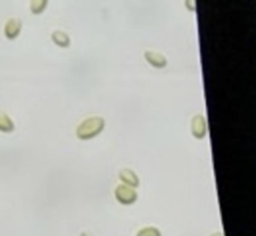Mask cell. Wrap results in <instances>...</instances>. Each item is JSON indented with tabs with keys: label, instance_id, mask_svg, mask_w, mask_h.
<instances>
[{
	"label": "cell",
	"instance_id": "obj_4",
	"mask_svg": "<svg viewBox=\"0 0 256 236\" xmlns=\"http://www.w3.org/2000/svg\"><path fill=\"white\" fill-rule=\"evenodd\" d=\"M118 175L124 184L133 188L139 186V178L134 170L128 167H123V168H120Z\"/></svg>",
	"mask_w": 256,
	"mask_h": 236
},
{
	"label": "cell",
	"instance_id": "obj_3",
	"mask_svg": "<svg viewBox=\"0 0 256 236\" xmlns=\"http://www.w3.org/2000/svg\"><path fill=\"white\" fill-rule=\"evenodd\" d=\"M21 27H22V21L20 20V18L11 17L5 23L4 34L8 39L13 40L19 35L21 31Z\"/></svg>",
	"mask_w": 256,
	"mask_h": 236
},
{
	"label": "cell",
	"instance_id": "obj_7",
	"mask_svg": "<svg viewBox=\"0 0 256 236\" xmlns=\"http://www.w3.org/2000/svg\"><path fill=\"white\" fill-rule=\"evenodd\" d=\"M0 130L3 132H10L14 130V122L6 112L1 110H0Z\"/></svg>",
	"mask_w": 256,
	"mask_h": 236
},
{
	"label": "cell",
	"instance_id": "obj_6",
	"mask_svg": "<svg viewBox=\"0 0 256 236\" xmlns=\"http://www.w3.org/2000/svg\"><path fill=\"white\" fill-rule=\"evenodd\" d=\"M51 38L53 42L60 47H68L70 45L69 35L62 30H54L51 33Z\"/></svg>",
	"mask_w": 256,
	"mask_h": 236
},
{
	"label": "cell",
	"instance_id": "obj_1",
	"mask_svg": "<svg viewBox=\"0 0 256 236\" xmlns=\"http://www.w3.org/2000/svg\"><path fill=\"white\" fill-rule=\"evenodd\" d=\"M105 125V119L101 116H90L79 123L76 128V135L80 139H89L102 131Z\"/></svg>",
	"mask_w": 256,
	"mask_h": 236
},
{
	"label": "cell",
	"instance_id": "obj_9",
	"mask_svg": "<svg viewBox=\"0 0 256 236\" xmlns=\"http://www.w3.org/2000/svg\"><path fill=\"white\" fill-rule=\"evenodd\" d=\"M48 0H31L30 10L33 14H39L45 9Z\"/></svg>",
	"mask_w": 256,
	"mask_h": 236
},
{
	"label": "cell",
	"instance_id": "obj_10",
	"mask_svg": "<svg viewBox=\"0 0 256 236\" xmlns=\"http://www.w3.org/2000/svg\"><path fill=\"white\" fill-rule=\"evenodd\" d=\"M135 236H161V232L156 227L147 226L140 229Z\"/></svg>",
	"mask_w": 256,
	"mask_h": 236
},
{
	"label": "cell",
	"instance_id": "obj_8",
	"mask_svg": "<svg viewBox=\"0 0 256 236\" xmlns=\"http://www.w3.org/2000/svg\"><path fill=\"white\" fill-rule=\"evenodd\" d=\"M192 130H193V133L195 135H197V137H200V136L203 135V133L205 131V123H204V119H203L202 116L197 115L193 119Z\"/></svg>",
	"mask_w": 256,
	"mask_h": 236
},
{
	"label": "cell",
	"instance_id": "obj_2",
	"mask_svg": "<svg viewBox=\"0 0 256 236\" xmlns=\"http://www.w3.org/2000/svg\"><path fill=\"white\" fill-rule=\"evenodd\" d=\"M114 195L116 200L123 205L133 204L138 198L136 190L133 187H130L124 183L116 186L114 190Z\"/></svg>",
	"mask_w": 256,
	"mask_h": 236
},
{
	"label": "cell",
	"instance_id": "obj_11",
	"mask_svg": "<svg viewBox=\"0 0 256 236\" xmlns=\"http://www.w3.org/2000/svg\"><path fill=\"white\" fill-rule=\"evenodd\" d=\"M80 236H92L89 232H82L81 234H80Z\"/></svg>",
	"mask_w": 256,
	"mask_h": 236
},
{
	"label": "cell",
	"instance_id": "obj_5",
	"mask_svg": "<svg viewBox=\"0 0 256 236\" xmlns=\"http://www.w3.org/2000/svg\"><path fill=\"white\" fill-rule=\"evenodd\" d=\"M145 59L155 67H163L166 65V58L159 52L147 50L144 52Z\"/></svg>",
	"mask_w": 256,
	"mask_h": 236
}]
</instances>
